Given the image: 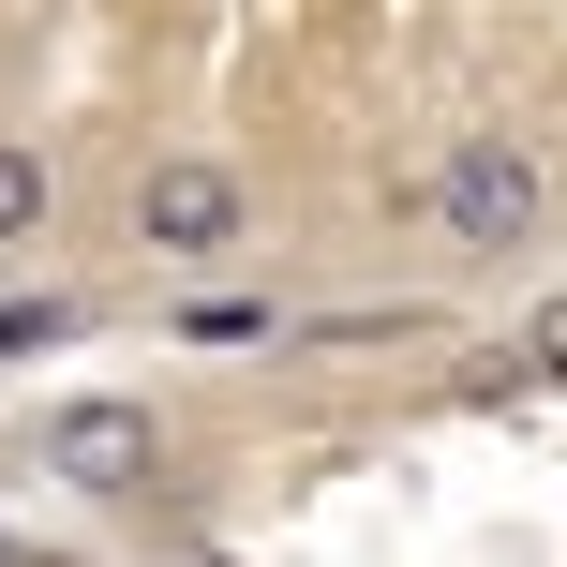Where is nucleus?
<instances>
[{
    "label": "nucleus",
    "mask_w": 567,
    "mask_h": 567,
    "mask_svg": "<svg viewBox=\"0 0 567 567\" xmlns=\"http://www.w3.org/2000/svg\"><path fill=\"white\" fill-rule=\"evenodd\" d=\"M45 478H75V493H150V478H165V419L120 403V389L45 403Z\"/></svg>",
    "instance_id": "obj_3"
},
{
    "label": "nucleus",
    "mask_w": 567,
    "mask_h": 567,
    "mask_svg": "<svg viewBox=\"0 0 567 567\" xmlns=\"http://www.w3.org/2000/svg\"><path fill=\"white\" fill-rule=\"evenodd\" d=\"M538 209H553V179H538L523 135H449L433 150V239H449V255H523Z\"/></svg>",
    "instance_id": "obj_1"
},
{
    "label": "nucleus",
    "mask_w": 567,
    "mask_h": 567,
    "mask_svg": "<svg viewBox=\"0 0 567 567\" xmlns=\"http://www.w3.org/2000/svg\"><path fill=\"white\" fill-rule=\"evenodd\" d=\"M508 373H538V389H567V284H553L538 313H523V359H508Z\"/></svg>",
    "instance_id": "obj_5"
},
{
    "label": "nucleus",
    "mask_w": 567,
    "mask_h": 567,
    "mask_svg": "<svg viewBox=\"0 0 567 567\" xmlns=\"http://www.w3.org/2000/svg\"><path fill=\"white\" fill-rule=\"evenodd\" d=\"M135 239L179 255V269L239 255V239H255V179H239L225 150H165V165H135Z\"/></svg>",
    "instance_id": "obj_2"
},
{
    "label": "nucleus",
    "mask_w": 567,
    "mask_h": 567,
    "mask_svg": "<svg viewBox=\"0 0 567 567\" xmlns=\"http://www.w3.org/2000/svg\"><path fill=\"white\" fill-rule=\"evenodd\" d=\"M45 209H60L45 150H30V135H0V255H16V239H45Z\"/></svg>",
    "instance_id": "obj_4"
}]
</instances>
